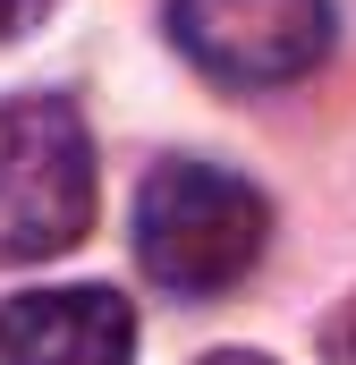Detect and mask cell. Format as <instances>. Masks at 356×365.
Here are the masks:
<instances>
[{
    "instance_id": "cell-6",
    "label": "cell",
    "mask_w": 356,
    "mask_h": 365,
    "mask_svg": "<svg viewBox=\"0 0 356 365\" xmlns=\"http://www.w3.org/2000/svg\"><path fill=\"white\" fill-rule=\"evenodd\" d=\"M331 365H356V306L340 314V331H331Z\"/></svg>"
},
{
    "instance_id": "cell-7",
    "label": "cell",
    "mask_w": 356,
    "mask_h": 365,
    "mask_svg": "<svg viewBox=\"0 0 356 365\" xmlns=\"http://www.w3.org/2000/svg\"><path fill=\"white\" fill-rule=\"evenodd\" d=\"M204 365H271V357H255V349H221V357H204Z\"/></svg>"
},
{
    "instance_id": "cell-2",
    "label": "cell",
    "mask_w": 356,
    "mask_h": 365,
    "mask_svg": "<svg viewBox=\"0 0 356 365\" xmlns=\"http://www.w3.org/2000/svg\"><path fill=\"white\" fill-rule=\"evenodd\" d=\"M93 136L68 93L0 102V264H51L93 230Z\"/></svg>"
},
{
    "instance_id": "cell-1",
    "label": "cell",
    "mask_w": 356,
    "mask_h": 365,
    "mask_svg": "<svg viewBox=\"0 0 356 365\" xmlns=\"http://www.w3.org/2000/svg\"><path fill=\"white\" fill-rule=\"evenodd\" d=\"M271 247V195L221 162H153L136 187V264L170 297H229Z\"/></svg>"
},
{
    "instance_id": "cell-5",
    "label": "cell",
    "mask_w": 356,
    "mask_h": 365,
    "mask_svg": "<svg viewBox=\"0 0 356 365\" xmlns=\"http://www.w3.org/2000/svg\"><path fill=\"white\" fill-rule=\"evenodd\" d=\"M51 17V0H0V43H17V34H34Z\"/></svg>"
},
{
    "instance_id": "cell-4",
    "label": "cell",
    "mask_w": 356,
    "mask_h": 365,
    "mask_svg": "<svg viewBox=\"0 0 356 365\" xmlns=\"http://www.w3.org/2000/svg\"><path fill=\"white\" fill-rule=\"evenodd\" d=\"M0 365H136V306L119 289H26L0 306Z\"/></svg>"
},
{
    "instance_id": "cell-3",
    "label": "cell",
    "mask_w": 356,
    "mask_h": 365,
    "mask_svg": "<svg viewBox=\"0 0 356 365\" xmlns=\"http://www.w3.org/2000/svg\"><path fill=\"white\" fill-rule=\"evenodd\" d=\"M331 0H170V43L212 86H297L331 60Z\"/></svg>"
}]
</instances>
